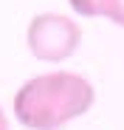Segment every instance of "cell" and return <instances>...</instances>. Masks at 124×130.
<instances>
[{"mask_svg": "<svg viewBox=\"0 0 124 130\" xmlns=\"http://www.w3.org/2000/svg\"><path fill=\"white\" fill-rule=\"evenodd\" d=\"M96 102V88L73 71L37 74L20 85L11 99L14 119L28 130H62L85 116Z\"/></svg>", "mask_w": 124, "mask_h": 130, "instance_id": "cell-1", "label": "cell"}, {"mask_svg": "<svg viewBox=\"0 0 124 130\" xmlns=\"http://www.w3.org/2000/svg\"><path fill=\"white\" fill-rule=\"evenodd\" d=\"M26 45L39 62H65L82 45V26L68 14L59 11H39L28 20Z\"/></svg>", "mask_w": 124, "mask_h": 130, "instance_id": "cell-2", "label": "cell"}, {"mask_svg": "<svg viewBox=\"0 0 124 130\" xmlns=\"http://www.w3.org/2000/svg\"><path fill=\"white\" fill-rule=\"evenodd\" d=\"M68 3L79 17H101L105 11V0H68Z\"/></svg>", "mask_w": 124, "mask_h": 130, "instance_id": "cell-3", "label": "cell"}, {"mask_svg": "<svg viewBox=\"0 0 124 130\" xmlns=\"http://www.w3.org/2000/svg\"><path fill=\"white\" fill-rule=\"evenodd\" d=\"M101 17H107L110 23H116V26L124 28V0H105V11H101Z\"/></svg>", "mask_w": 124, "mask_h": 130, "instance_id": "cell-4", "label": "cell"}, {"mask_svg": "<svg viewBox=\"0 0 124 130\" xmlns=\"http://www.w3.org/2000/svg\"><path fill=\"white\" fill-rule=\"evenodd\" d=\"M0 130H9V116H6L3 107H0Z\"/></svg>", "mask_w": 124, "mask_h": 130, "instance_id": "cell-5", "label": "cell"}]
</instances>
